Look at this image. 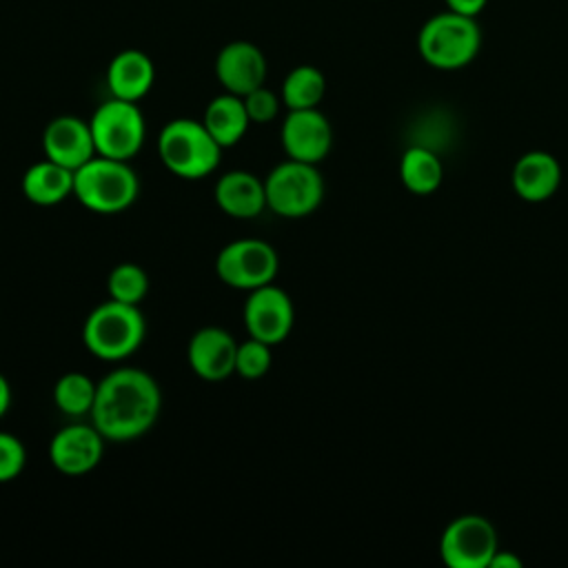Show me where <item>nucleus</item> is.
I'll list each match as a JSON object with an SVG mask.
<instances>
[{
  "label": "nucleus",
  "mask_w": 568,
  "mask_h": 568,
  "mask_svg": "<svg viewBox=\"0 0 568 568\" xmlns=\"http://www.w3.org/2000/svg\"><path fill=\"white\" fill-rule=\"evenodd\" d=\"M140 193V180L126 160L93 155L73 173L75 200L100 215L126 211Z\"/></svg>",
  "instance_id": "5"
},
{
  "label": "nucleus",
  "mask_w": 568,
  "mask_h": 568,
  "mask_svg": "<svg viewBox=\"0 0 568 568\" xmlns=\"http://www.w3.org/2000/svg\"><path fill=\"white\" fill-rule=\"evenodd\" d=\"M215 78L224 91L246 95L264 84L266 58L257 44L248 40H233L224 44L215 58Z\"/></svg>",
  "instance_id": "15"
},
{
  "label": "nucleus",
  "mask_w": 568,
  "mask_h": 568,
  "mask_svg": "<svg viewBox=\"0 0 568 568\" xmlns=\"http://www.w3.org/2000/svg\"><path fill=\"white\" fill-rule=\"evenodd\" d=\"M155 82V64L140 49H124L106 67V87L113 98L138 102Z\"/></svg>",
  "instance_id": "17"
},
{
  "label": "nucleus",
  "mask_w": 568,
  "mask_h": 568,
  "mask_svg": "<svg viewBox=\"0 0 568 568\" xmlns=\"http://www.w3.org/2000/svg\"><path fill=\"white\" fill-rule=\"evenodd\" d=\"M271 344L255 339V337H246L244 342H237V353H235V375L244 377V379H260L268 373L271 364H273V355H271Z\"/></svg>",
  "instance_id": "25"
},
{
  "label": "nucleus",
  "mask_w": 568,
  "mask_h": 568,
  "mask_svg": "<svg viewBox=\"0 0 568 568\" xmlns=\"http://www.w3.org/2000/svg\"><path fill=\"white\" fill-rule=\"evenodd\" d=\"M146 322L138 304L106 300L82 324L84 348L102 362H122L144 342Z\"/></svg>",
  "instance_id": "3"
},
{
  "label": "nucleus",
  "mask_w": 568,
  "mask_h": 568,
  "mask_svg": "<svg viewBox=\"0 0 568 568\" xmlns=\"http://www.w3.org/2000/svg\"><path fill=\"white\" fill-rule=\"evenodd\" d=\"M73 173L71 169L44 158L31 164L20 180L22 195L38 206H55L73 195Z\"/></svg>",
  "instance_id": "19"
},
{
  "label": "nucleus",
  "mask_w": 568,
  "mask_h": 568,
  "mask_svg": "<svg viewBox=\"0 0 568 568\" xmlns=\"http://www.w3.org/2000/svg\"><path fill=\"white\" fill-rule=\"evenodd\" d=\"M98 393V382L80 371H69L58 377L53 386V404L60 413L69 417H84L91 415L93 402Z\"/></svg>",
  "instance_id": "23"
},
{
  "label": "nucleus",
  "mask_w": 568,
  "mask_h": 568,
  "mask_svg": "<svg viewBox=\"0 0 568 568\" xmlns=\"http://www.w3.org/2000/svg\"><path fill=\"white\" fill-rule=\"evenodd\" d=\"M499 550L495 526L481 515L453 519L439 539V555L450 568H488Z\"/></svg>",
  "instance_id": "9"
},
{
  "label": "nucleus",
  "mask_w": 568,
  "mask_h": 568,
  "mask_svg": "<svg viewBox=\"0 0 568 568\" xmlns=\"http://www.w3.org/2000/svg\"><path fill=\"white\" fill-rule=\"evenodd\" d=\"M160 410L155 377L138 366H118L98 382L89 419L106 442H131L155 426Z\"/></svg>",
  "instance_id": "1"
},
{
  "label": "nucleus",
  "mask_w": 568,
  "mask_h": 568,
  "mask_svg": "<svg viewBox=\"0 0 568 568\" xmlns=\"http://www.w3.org/2000/svg\"><path fill=\"white\" fill-rule=\"evenodd\" d=\"M27 466V448L13 433L0 430V484H9L22 475Z\"/></svg>",
  "instance_id": "26"
},
{
  "label": "nucleus",
  "mask_w": 568,
  "mask_h": 568,
  "mask_svg": "<svg viewBox=\"0 0 568 568\" xmlns=\"http://www.w3.org/2000/svg\"><path fill=\"white\" fill-rule=\"evenodd\" d=\"M444 4H446V9H450L455 13L477 18L486 9L488 0H444Z\"/></svg>",
  "instance_id": "28"
},
{
  "label": "nucleus",
  "mask_w": 568,
  "mask_h": 568,
  "mask_svg": "<svg viewBox=\"0 0 568 568\" xmlns=\"http://www.w3.org/2000/svg\"><path fill=\"white\" fill-rule=\"evenodd\" d=\"M235 337L222 326L197 328L186 344V362L204 382H222L235 373Z\"/></svg>",
  "instance_id": "13"
},
{
  "label": "nucleus",
  "mask_w": 568,
  "mask_h": 568,
  "mask_svg": "<svg viewBox=\"0 0 568 568\" xmlns=\"http://www.w3.org/2000/svg\"><path fill=\"white\" fill-rule=\"evenodd\" d=\"M11 408V384L9 379L0 373V417H4Z\"/></svg>",
  "instance_id": "30"
},
{
  "label": "nucleus",
  "mask_w": 568,
  "mask_h": 568,
  "mask_svg": "<svg viewBox=\"0 0 568 568\" xmlns=\"http://www.w3.org/2000/svg\"><path fill=\"white\" fill-rule=\"evenodd\" d=\"M481 49V27L477 18H468L444 9L430 16L417 33L419 58L439 71H457L468 67Z\"/></svg>",
  "instance_id": "2"
},
{
  "label": "nucleus",
  "mask_w": 568,
  "mask_h": 568,
  "mask_svg": "<svg viewBox=\"0 0 568 568\" xmlns=\"http://www.w3.org/2000/svg\"><path fill=\"white\" fill-rule=\"evenodd\" d=\"M277 271V251L260 237L233 240L224 244L215 257V273L222 284L246 293L275 282Z\"/></svg>",
  "instance_id": "8"
},
{
  "label": "nucleus",
  "mask_w": 568,
  "mask_h": 568,
  "mask_svg": "<svg viewBox=\"0 0 568 568\" xmlns=\"http://www.w3.org/2000/svg\"><path fill=\"white\" fill-rule=\"evenodd\" d=\"M280 140L286 158L320 164L333 146V129L317 106L293 109L282 122Z\"/></svg>",
  "instance_id": "12"
},
{
  "label": "nucleus",
  "mask_w": 568,
  "mask_h": 568,
  "mask_svg": "<svg viewBox=\"0 0 568 568\" xmlns=\"http://www.w3.org/2000/svg\"><path fill=\"white\" fill-rule=\"evenodd\" d=\"M488 568H521V559L508 550H497Z\"/></svg>",
  "instance_id": "29"
},
{
  "label": "nucleus",
  "mask_w": 568,
  "mask_h": 568,
  "mask_svg": "<svg viewBox=\"0 0 568 568\" xmlns=\"http://www.w3.org/2000/svg\"><path fill=\"white\" fill-rule=\"evenodd\" d=\"M95 153L113 160H131L140 153L144 138H146V124L144 115L138 106V102L109 98L104 100L89 120Z\"/></svg>",
  "instance_id": "7"
},
{
  "label": "nucleus",
  "mask_w": 568,
  "mask_h": 568,
  "mask_svg": "<svg viewBox=\"0 0 568 568\" xmlns=\"http://www.w3.org/2000/svg\"><path fill=\"white\" fill-rule=\"evenodd\" d=\"M399 180L415 195H430L444 180L442 158L424 144H413L402 153Z\"/></svg>",
  "instance_id": "21"
},
{
  "label": "nucleus",
  "mask_w": 568,
  "mask_h": 568,
  "mask_svg": "<svg viewBox=\"0 0 568 568\" xmlns=\"http://www.w3.org/2000/svg\"><path fill=\"white\" fill-rule=\"evenodd\" d=\"M266 206L286 220H300L317 211L324 200V178L317 164L284 160L264 178Z\"/></svg>",
  "instance_id": "6"
},
{
  "label": "nucleus",
  "mask_w": 568,
  "mask_h": 568,
  "mask_svg": "<svg viewBox=\"0 0 568 568\" xmlns=\"http://www.w3.org/2000/svg\"><path fill=\"white\" fill-rule=\"evenodd\" d=\"M561 182V166L548 151H528L513 166V189L526 202H544L555 195Z\"/></svg>",
  "instance_id": "18"
},
{
  "label": "nucleus",
  "mask_w": 568,
  "mask_h": 568,
  "mask_svg": "<svg viewBox=\"0 0 568 568\" xmlns=\"http://www.w3.org/2000/svg\"><path fill=\"white\" fill-rule=\"evenodd\" d=\"M149 286L151 282L146 271L135 262L115 264L106 277L109 297L124 304H140L146 297Z\"/></svg>",
  "instance_id": "24"
},
{
  "label": "nucleus",
  "mask_w": 568,
  "mask_h": 568,
  "mask_svg": "<svg viewBox=\"0 0 568 568\" xmlns=\"http://www.w3.org/2000/svg\"><path fill=\"white\" fill-rule=\"evenodd\" d=\"M242 100H244L251 122H255V124H268L271 120H275V115L280 113V106H282V98L275 91L266 89L264 84L248 91L246 95H242Z\"/></svg>",
  "instance_id": "27"
},
{
  "label": "nucleus",
  "mask_w": 568,
  "mask_h": 568,
  "mask_svg": "<svg viewBox=\"0 0 568 568\" xmlns=\"http://www.w3.org/2000/svg\"><path fill=\"white\" fill-rule=\"evenodd\" d=\"M242 317H244L248 337L277 346L293 331L295 306L291 295L271 282L248 291L242 308Z\"/></svg>",
  "instance_id": "10"
},
{
  "label": "nucleus",
  "mask_w": 568,
  "mask_h": 568,
  "mask_svg": "<svg viewBox=\"0 0 568 568\" xmlns=\"http://www.w3.org/2000/svg\"><path fill=\"white\" fill-rule=\"evenodd\" d=\"M213 200L222 213L235 220H253L266 206L264 180L251 171H226L213 186Z\"/></svg>",
  "instance_id": "16"
},
{
  "label": "nucleus",
  "mask_w": 568,
  "mask_h": 568,
  "mask_svg": "<svg viewBox=\"0 0 568 568\" xmlns=\"http://www.w3.org/2000/svg\"><path fill=\"white\" fill-rule=\"evenodd\" d=\"M44 158L75 171L87 164L95 153L89 120L78 115H58L42 131Z\"/></svg>",
  "instance_id": "14"
},
{
  "label": "nucleus",
  "mask_w": 568,
  "mask_h": 568,
  "mask_svg": "<svg viewBox=\"0 0 568 568\" xmlns=\"http://www.w3.org/2000/svg\"><path fill=\"white\" fill-rule=\"evenodd\" d=\"M326 93V78L313 64H297L293 67L280 89L282 104L293 109H315Z\"/></svg>",
  "instance_id": "22"
},
{
  "label": "nucleus",
  "mask_w": 568,
  "mask_h": 568,
  "mask_svg": "<svg viewBox=\"0 0 568 568\" xmlns=\"http://www.w3.org/2000/svg\"><path fill=\"white\" fill-rule=\"evenodd\" d=\"M222 146L206 131L202 120L175 118L158 133V155L166 171L184 180L211 175L222 160Z\"/></svg>",
  "instance_id": "4"
},
{
  "label": "nucleus",
  "mask_w": 568,
  "mask_h": 568,
  "mask_svg": "<svg viewBox=\"0 0 568 568\" xmlns=\"http://www.w3.org/2000/svg\"><path fill=\"white\" fill-rule=\"evenodd\" d=\"M202 122L222 149L235 146L251 126V118L246 113L242 95H235L229 91L215 95L206 104Z\"/></svg>",
  "instance_id": "20"
},
{
  "label": "nucleus",
  "mask_w": 568,
  "mask_h": 568,
  "mask_svg": "<svg viewBox=\"0 0 568 568\" xmlns=\"http://www.w3.org/2000/svg\"><path fill=\"white\" fill-rule=\"evenodd\" d=\"M104 442L93 424L62 426L49 442V462L67 477L87 475L102 462Z\"/></svg>",
  "instance_id": "11"
}]
</instances>
